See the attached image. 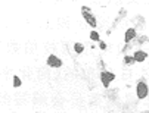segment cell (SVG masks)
<instances>
[{"mask_svg":"<svg viewBox=\"0 0 149 113\" xmlns=\"http://www.w3.org/2000/svg\"><path fill=\"white\" fill-rule=\"evenodd\" d=\"M148 94H149V87H148L146 81L145 79L137 81V84H136V96H137V99L143 100V99L148 97Z\"/></svg>","mask_w":149,"mask_h":113,"instance_id":"1","label":"cell"},{"mask_svg":"<svg viewBox=\"0 0 149 113\" xmlns=\"http://www.w3.org/2000/svg\"><path fill=\"white\" fill-rule=\"evenodd\" d=\"M81 12H83V18L87 24L92 27V28H96L97 27V21H96V16L87 9V8H81Z\"/></svg>","mask_w":149,"mask_h":113,"instance_id":"2","label":"cell"},{"mask_svg":"<svg viewBox=\"0 0 149 113\" xmlns=\"http://www.w3.org/2000/svg\"><path fill=\"white\" fill-rule=\"evenodd\" d=\"M114 79H115V74H112V72H109V71H102V72H100V82L103 84L105 88H108L109 84H111Z\"/></svg>","mask_w":149,"mask_h":113,"instance_id":"3","label":"cell"},{"mask_svg":"<svg viewBox=\"0 0 149 113\" xmlns=\"http://www.w3.org/2000/svg\"><path fill=\"white\" fill-rule=\"evenodd\" d=\"M46 63L50 68H61L62 66V59L58 57L56 54H49L47 59H46Z\"/></svg>","mask_w":149,"mask_h":113,"instance_id":"4","label":"cell"},{"mask_svg":"<svg viewBox=\"0 0 149 113\" xmlns=\"http://www.w3.org/2000/svg\"><path fill=\"white\" fill-rule=\"evenodd\" d=\"M133 57H134L136 63H142V62H145L148 59V53L145 50H137V52H134Z\"/></svg>","mask_w":149,"mask_h":113,"instance_id":"5","label":"cell"},{"mask_svg":"<svg viewBox=\"0 0 149 113\" xmlns=\"http://www.w3.org/2000/svg\"><path fill=\"white\" fill-rule=\"evenodd\" d=\"M136 35H137L136 30L134 28H129V30L125 31V34H124V41L125 43H130V41H133L136 38Z\"/></svg>","mask_w":149,"mask_h":113,"instance_id":"6","label":"cell"},{"mask_svg":"<svg viewBox=\"0 0 149 113\" xmlns=\"http://www.w3.org/2000/svg\"><path fill=\"white\" fill-rule=\"evenodd\" d=\"M74 52H75L77 54H81V53L84 52V46H83L81 43H75V44H74Z\"/></svg>","mask_w":149,"mask_h":113,"instance_id":"7","label":"cell"},{"mask_svg":"<svg viewBox=\"0 0 149 113\" xmlns=\"http://www.w3.org/2000/svg\"><path fill=\"white\" fill-rule=\"evenodd\" d=\"M12 79H13V88H18V87H21L22 81H21V78H19L18 75H13V76H12Z\"/></svg>","mask_w":149,"mask_h":113,"instance_id":"8","label":"cell"},{"mask_svg":"<svg viewBox=\"0 0 149 113\" xmlns=\"http://www.w3.org/2000/svg\"><path fill=\"white\" fill-rule=\"evenodd\" d=\"M90 40H93V41H100V35H99V32L93 30V31L90 32Z\"/></svg>","mask_w":149,"mask_h":113,"instance_id":"9","label":"cell"},{"mask_svg":"<svg viewBox=\"0 0 149 113\" xmlns=\"http://www.w3.org/2000/svg\"><path fill=\"white\" fill-rule=\"evenodd\" d=\"M124 63L125 65H133V63H136V60H134L133 56H124Z\"/></svg>","mask_w":149,"mask_h":113,"instance_id":"10","label":"cell"},{"mask_svg":"<svg viewBox=\"0 0 149 113\" xmlns=\"http://www.w3.org/2000/svg\"><path fill=\"white\" fill-rule=\"evenodd\" d=\"M100 49H106V44L105 43H100Z\"/></svg>","mask_w":149,"mask_h":113,"instance_id":"11","label":"cell"}]
</instances>
